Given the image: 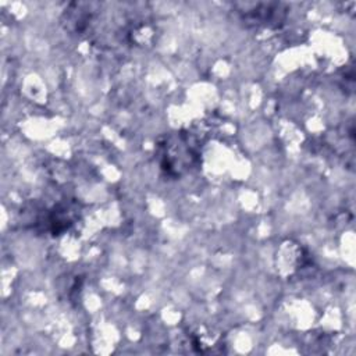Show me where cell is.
<instances>
[{"label": "cell", "instance_id": "7a4b0ae2", "mask_svg": "<svg viewBox=\"0 0 356 356\" xmlns=\"http://www.w3.org/2000/svg\"><path fill=\"white\" fill-rule=\"evenodd\" d=\"M239 13L243 21L253 22L256 25L280 26L285 18L286 10L278 3H257L253 4L252 8H245V11Z\"/></svg>", "mask_w": 356, "mask_h": 356}, {"label": "cell", "instance_id": "6da1fadb", "mask_svg": "<svg viewBox=\"0 0 356 356\" xmlns=\"http://www.w3.org/2000/svg\"><path fill=\"white\" fill-rule=\"evenodd\" d=\"M157 156L160 168L172 178L182 177L200 161L199 145L186 132H177L164 138L157 146Z\"/></svg>", "mask_w": 356, "mask_h": 356}]
</instances>
